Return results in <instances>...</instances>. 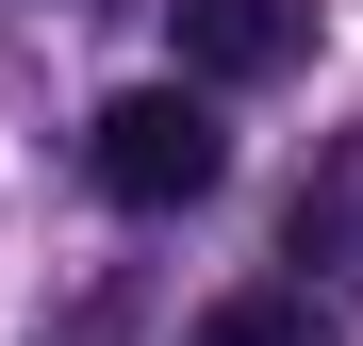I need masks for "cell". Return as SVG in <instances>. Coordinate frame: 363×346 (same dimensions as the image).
<instances>
[{
  "label": "cell",
  "mask_w": 363,
  "mask_h": 346,
  "mask_svg": "<svg viewBox=\"0 0 363 346\" xmlns=\"http://www.w3.org/2000/svg\"><path fill=\"white\" fill-rule=\"evenodd\" d=\"M83 165H99V198H116V214H199V198L231 182V132H215V83L182 67V83H133V99H99V132H83Z\"/></svg>",
  "instance_id": "1"
},
{
  "label": "cell",
  "mask_w": 363,
  "mask_h": 346,
  "mask_svg": "<svg viewBox=\"0 0 363 346\" xmlns=\"http://www.w3.org/2000/svg\"><path fill=\"white\" fill-rule=\"evenodd\" d=\"M165 17H182V67L199 83H264L297 50V0H165Z\"/></svg>",
  "instance_id": "2"
},
{
  "label": "cell",
  "mask_w": 363,
  "mask_h": 346,
  "mask_svg": "<svg viewBox=\"0 0 363 346\" xmlns=\"http://www.w3.org/2000/svg\"><path fill=\"white\" fill-rule=\"evenodd\" d=\"M199 346H330V330H314V297H215Z\"/></svg>",
  "instance_id": "3"
}]
</instances>
